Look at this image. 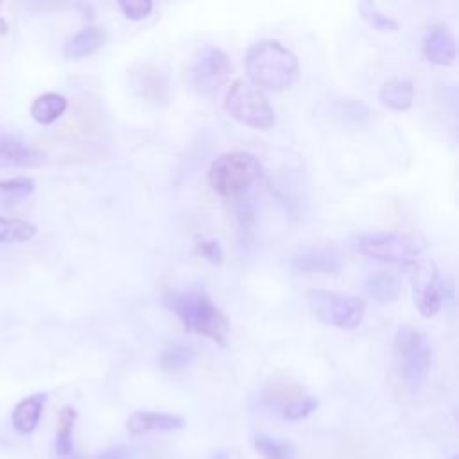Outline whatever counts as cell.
<instances>
[{"label": "cell", "instance_id": "1", "mask_svg": "<svg viewBox=\"0 0 459 459\" xmlns=\"http://www.w3.org/2000/svg\"><path fill=\"white\" fill-rule=\"evenodd\" d=\"M246 72L253 86L283 91L299 77V63L292 50L276 39H262L246 54Z\"/></svg>", "mask_w": 459, "mask_h": 459}, {"label": "cell", "instance_id": "2", "mask_svg": "<svg viewBox=\"0 0 459 459\" xmlns=\"http://www.w3.org/2000/svg\"><path fill=\"white\" fill-rule=\"evenodd\" d=\"M165 303L179 317L186 332L199 333L221 346H226L230 321L203 289L172 292L165 298Z\"/></svg>", "mask_w": 459, "mask_h": 459}, {"label": "cell", "instance_id": "3", "mask_svg": "<svg viewBox=\"0 0 459 459\" xmlns=\"http://www.w3.org/2000/svg\"><path fill=\"white\" fill-rule=\"evenodd\" d=\"M262 178L258 158L246 151H231L217 156L208 169V183L224 199L242 197Z\"/></svg>", "mask_w": 459, "mask_h": 459}, {"label": "cell", "instance_id": "4", "mask_svg": "<svg viewBox=\"0 0 459 459\" xmlns=\"http://www.w3.org/2000/svg\"><path fill=\"white\" fill-rule=\"evenodd\" d=\"M394 355L400 375L411 391H420L432 366V346L429 337L416 326L403 325L394 333Z\"/></svg>", "mask_w": 459, "mask_h": 459}, {"label": "cell", "instance_id": "5", "mask_svg": "<svg viewBox=\"0 0 459 459\" xmlns=\"http://www.w3.org/2000/svg\"><path fill=\"white\" fill-rule=\"evenodd\" d=\"M224 109L237 122L255 129L265 131L274 126V111L267 97L244 79L231 82L224 99Z\"/></svg>", "mask_w": 459, "mask_h": 459}, {"label": "cell", "instance_id": "6", "mask_svg": "<svg viewBox=\"0 0 459 459\" xmlns=\"http://www.w3.org/2000/svg\"><path fill=\"white\" fill-rule=\"evenodd\" d=\"M351 246L364 256L398 265H409L420 255V246L416 238L398 231L362 233L353 237Z\"/></svg>", "mask_w": 459, "mask_h": 459}, {"label": "cell", "instance_id": "7", "mask_svg": "<svg viewBox=\"0 0 459 459\" xmlns=\"http://www.w3.org/2000/svg\"><path fill=\"white\" fill-rule=\"evenodd\" d=\"M307 299L316 319L325 325L342 330H353L364 319L366 305L357 296L316 289L308 292Z\"/></svg>", "mask_w": 459, "mask_h": 459}, {"label": "cell", "instance_id": "8", "mask_svg": "<svg viewBox=\"0 0 459 459\" xmlns=\"http://www.w3.org/2000/svg\"><path fill=\"white\" fill-rule=\"evenodd\" d=\"M233 72L230 56L213 45H204L194 57L188 81L190 86L201 95H212L221 86H224Z\"/></svg>", "mask_w": 459, "mask_h": 459}, {"label": "cell", "instance_id": "9", "mask_svg": "<svg viewBox=\"0 0 459 459\" xmlns=\"http://www.w3.org/2000/svg\"><path fill=\"white\" fill-rule=\"evenodd\" d=\"M411 265L414 305L423 317H434L443 305V290L437 267L430 258H416Z\"/></svg>", "mask_w": 459, "mask_h": 459}, {"label": "cell", "instance_id": "10", "mask_svg": "<svg viewBox=\"0 0 459 459\" xmlns=\"http://www.w3.org/2000/svg\"><path fill=\"white\" fill-rule=\"evenodd\" d=\"M342 265V256L330 247H307L290 258L294 274H337Z\"/></svg>", "mask_w": 459, "mask_h": 459}, {"label": "cell", "instance_id": "11", "mask_svg": "<svg viewBox=\"0 0 459 459\" xmlns=\"http://www.w3.org/2000/svg\"><path fill=\"white\" fill-rule=\"evenodd\" d=\"M45 161L47 156L38 147H32L20 136L0 129V167L34 169L41 167Z\"/></svg>", "mask_w": 459, "mask_h": 459}, {"label": "cell", "instance_id": "12", "mask_svg": "<svg viewBox=\"0 0 459 459\" xmlns=\"http://www.w3.org/2000/svg\"><path fill=\"white\" fill-rule=\"evenodd\" d=\"M421 50L427 61L439 66H450L457 56L455 38L446 25H430L423 36Z\"/></svg>", "mask_w": 459, "mask_h": 459}, {"label": "cell", "instance_id": "13", "mask_svg": "<svg viewBox=\"0 0 459 459\" xmlns=\"http://www.w3.org/2000/svg\"><path fill=\"white\" fill-rule=\"evenodd\" d=\"M183 427H185V420L181 416L169 414V412H154V411H136L126 421V429L133 436H140L147 432L179 430Z\"/></svg>", "mask_w": 459, "mask_h": 459}, {"label": "cell", "instance_id": "14", "mask_svg": "<svg viewBox=\"0 0 459 459\" xmlns=\"http://www.w3.org/2000/svg\"><path fill=\"white\" fill-rule=\"evenodd\" d=\"M108 36L106 30L100 25H86L81 30H77L72 38L66 39L63 47V56L70 61L84 59L97 50H100L106 43Z\"/></svg>", "mask_w": 459, "mask_h": 459}, {"label": "cell", "instance_id": "15", "mask_svg": "<svg viewBox=\"0 0 459 459\" xmlns=\"http://www.w3.org/2000/svg\"><path fill=\"white\" fill-rule=\"evenodd\" d=\"M45 402L47 393H34L22 398L11 412V423L14 430L20 434H32L39 423Z\"/></svg>", "mask_w": 459, "mask_h": 459}, {"label": "cell", "instance_id": "16", "mask_svg": "<svg viewBox=\"0 0 459 459\" xmlns=\"http://www.w3.org/2000/svg\"><path fill=\"white\" fill-rule=\"evenodd\" d=\"M364 290L378 303H393L400 298L402 283L394 273L385 269H377L366 274Z\"/></svg>", "mask_w": 459, "mask_h": 459}, {"label": "cell", "instance_id": "17", "mask_svg": "<svg viewBox=\"0 0 459 459\" xmlns=\"http://www.w3.org/2000/svg\"><path fill=\"white\" fill-rule=\"evenodd\" d=\"M380 102L393 111H405L414 102V84L405 77H391L378 90Z\"/></svg>", "mask_w": 459, "mask_h": 459}, {"label": "cell", "instance_id": "18", "mask_svg": "<svg viewBox=\"0 0 459 459\" xmlns=\"http://www.w3.org/2000/svg\"><path fill=\"white\" fill-rule=\"evenodd\" d=\"M66 108H68L66 97L54 91H47L34 99L30 106V115L38 124L48 126L56 122L66 111Z\"/></svg>", "mask_w": 459, "mask_h": 459}, {"label": "cell", "instance_id": "19", "mask_svg": "<svg viewBox=\"0 0 459 459\" xmlns=\"http://www.w3.org/2000/svg\"><path fill=\"white\" fill-rule=\"evenodd\" d=\"M77 420V411L70 405L63 407L57 418V430H56V454L63 459L72 455L74 445H72V434L74 425Z\"/></svg>", "mask_w": 459, "mask_h": 459}, {"label": "cell", "instance_id": "20", "mask_svg": "<svg viewBox=\"0 0 459 459\" xmlns=\"http://www.w3.org/2000/svg\"><path fill=\"white\" fill-rule=\"evenodd\" d=\"M38 233L36 224L23 219H11L0 215V244L29 242Z\"/></svg>", "mask_w": 459, "mask_h": 459}, {"label": "cell", "instance_id": "21", "mask_svg": "<svg viewBox=\"0 0 459 459\" xmlns=\"http://www.w3.org/2000/svg\"><path fill=\"white\" fill-rule=\"evenodd\" d=\"M253 446L264 459H296V450L289 441H278L265 434H256Z\"/></svg>", "mask_w": 459, "mask_h": 459}, {"label": "cell", "instance_id": "22", "mask_svg": "<svg viewBox=\"0 0 459 459\" xmlns=\"http://www.w3.org/2000/svg\"><path fill=\"white\" fill-rule=\"evenodd\" d=\"M194 360V351L192 348L181 344V342H172L163 348V351L158 357L160 366L165 371H181L188 368Z\"/></svg>", "mask_w": 459, "mask_h": 459}, {"label": "cell", "instance_id": "23", "mask_svg": "<svg viewBox=\"0 0 459 459\" xmlns=\"http://www.w3.org/2000/svg\"><path fill=\"white\" fill-rule=\"evenodd\" d=\"M36 188L34 179L27 176H16L11 179H2L0 181V201L7 204H16L23 199H27Z\"/></svg>", "mask_w": 459, "mask_h": 459}, {"label": "cell", "instance_id": "24", "mask_svg": "<svg viewBox=\"0 0 459 459\" xmlns=\"http://www.w3.org/2000/svg\"><path fill=\"white\" fill-rule=\"evenodd\" d=\"M359 11L362 14V18L375 29V30H380V32H396L398 30V22L382 13L380 9H377L373 4L369 2H360L359 4Z\"/></svg>", "mask_w": 459, "mask_h": 459}, {"label": "cell", "instance_id": "25", "mask_svg": "<svg viewBox=\"0 0 459 459\" xmlns=\"http://www.w3.org/2000/svg\"><path fill=\"white\" fill-rule=\"evenodd\" d=\"M317 407H319V400L314 396L296 398L283 407V418L289 421H299L310 416Z\"/></svg>", "mask_w": 459, "mask_h": 459}, {"label": "cell", "instance_id": "26", "mask_svg": "<svg viewBox=\"0 0 459 459\" xmlns=\"http://www.w3.org/2000/svg\"><path fill=\"white\" fill-rule=\"evenodd\" d=\"M118 7L122 14L129 20H143L151 14L152 2L151 0H122L118 2Z\"/></svg>", "mask_w": 459, "mask_h": 459}, {"label": "cell", "instance_id": "27", "mask_svg": "<svg viewBox=\"0 0 459 459\" xmlns=\"http://www.w3.org/2000/svg\"><path fill=\"white\" fill-rule=\"evenodd\" d=\"M195 253L206 258L210 264H221L224 258V251L215 240H199L195 244Z\"/></svg>", "mask_w": 459, "mask_h": 459}, {"label": "cell", "instance_id": "28", "mask_svg": "<svg viewBox=\"0 0 459 459\" xmlns=\"http://www.w3.org/2000/svg\"><path fill=\"white\" fill-rule=\"evenodd\" d=\"M93 459H127V450L122 448V446L109 448V450L102 452L100 455H97V457H93Z\"/></svg>", "mask_w": 459, "mask_h": 459}, {"label": "cell", "instance_id": "29", "mask_svg": "<svg viewBox=\"0 0 459 459\" xmlns=\"http://www.w3.org/2000/svg\"><path fill=\"white\" fill-rule=\"evenodd\" d=\"M212 459H228V457H226V454H224V452H217Z\"/></svg>", "mask_w": 459, "mask_h": 459}, {"label": "cell", "instance_id": "30", "mask_svg": "<svg viewBox=\"0 0 459 459\" xmlns=\"http://www.w3.org/2000/svg\"><path fill=\"white\" fill-rule=\"evenodd\" d=\"M63 459H75L74 455H68V457H63Z\"/></svg>", "mask_w": 459, "mask_h": 459}, {"label": "cell", "instance_id": "31", "mask_svg": "<svg viewBox=\"0 0 459 459\" xmlns=\"http://www.w3.org/2000/svg\"><path fill=\"white\" fill-rule=\"evenodd\" d=\"M452 459H457V457H455V455H454V457H452Z\"/></svg>", "mask_w": 459, "mask_h": 459}]
</instances>
